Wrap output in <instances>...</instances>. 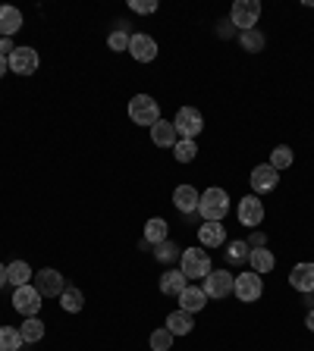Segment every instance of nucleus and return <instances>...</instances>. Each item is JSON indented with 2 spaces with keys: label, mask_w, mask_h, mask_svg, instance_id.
Masks as SVG:
<instances>
[{
  "label": "nucleus",
  "mask_w": 314,
  "mask_h": 351,
  "mask_svg": "<svg viewBox=\"0 0 314 351\" xmlns=\"http://www.w3.org/2000/svg\"><path fill=\"white\" fill-rule=\"evenodd\" d=\"M198 213L205 217V223H220V219L229 213V195L223 189H208L201 191V201H198Z\"/></svg>",
  "instance_id": "1"
},
{
  "label": "nucleus",
  "mask_w": 314,
  "mask_h": 351,
  "mask_svg": "<svg viewBox=\"0 0 314 351\" xmlns=\"http://www.w3.org/2000/svg\"><path fill=\"white\" fill-rule=\"evenodd\" d=\"M129 119L135 125H157L161 123V107H157V101H154L151 95H135L129 101Z\"/></svg>",
  "instance_id": "2"
},
{
  "label": "nucleus",
  "mask_w": 314,
  "mask_h": 351,
  "mask_svg": "<svg viewBox=\"0 0 314 351\" xmlns=\"http://www.w3.org/2000/svg\"><path fill=\"white\" fill-rule=\"evenodd\" d=\"M179 263H183L186 279H205L211 273V254L205 248H186L179 254Z\"/></svg>",
  "instance_id": "3"
},
{
  "label": "nucleus",
  "mask_w": 314,
  "mask_h": 351,
  "mask_svg": "<svg viewBox=\"0 0 314 351\" xmlns=\"http://www.w3.org/2000/svg\"><path fill=\"white\" fill-rule=\"evenodd\" d=\"M229 19L242 32H251L258 25V19H261V3L258 0H236L233 10H229Z\"/></svg>",
  "instance_id": "4"
},
{
  "label": "nucleus",
  "mask_w": 314,
  "mask_h": 351,
  "mask_svg": "<svg viewBox=\"0 0 314 351\" xmlns=\"http://www.w3.org/2000/svg\"><path fill=\"white\" fill-rule=\"evenodd\" d=\"M233 282H236V276L229 270H211L205 276V295L208 298H214V301H220V298H227V295H233Z\"/></svg>",
  "instance_id": "5"
},
{
  "label": "nucleus",
  "mask_w": 314,
  "mask_h": 351,
  "mask_svg": "<svg viewBox=\"0 0 314 351\" xmlns=\"http://www.w3.org/2000/svg\"><path fill=\"white\" fill-rule=\"evenodd\" d=\"M41 292H38L35 285H19V289H16L13 292V307L16 311H19L22 317H38V311H41Z\"/></svg>",
  "instance_id": "6"
},
{
  "label": "nucleus",
  "mask_w": 314,
  "mask_h": 351,
  "mask_svg": "<svg viewBox=\"0 0 314 351\" xmlns=\"http://www.w3.org/2000/svg\"><path fill=\"white\" fill-rule=\"evenodd\" d=\"M173 125H176V132H179L183 138H192V141H195L198 135H201V129H205V119H201V113H198L195 107H179V113H176Z\"/></svg>",
  "instance_id": "7"
},
{
  "label": "nucleus",
  "mask_w": 314,
  "mask_h": 351,
  "mask_svg": "<svg viewBox=\"0 0 314 351\" xmlns=\"http://www.w3.org/2000/svg\"><path fill=\"white\" fill-rule=\"evenodd\" d=\"M233 295L239 301H245V304H251V301H258L264 295V282L258 273H239L233 282Z\"/></svg>",
  "instance_id": "8"
},
{
  "label": "nucleus",
  "mask_w": 314,
  "mask_h": 351,
  "mask_svg": "<svg viewBox=\"0 0 314 351\" xmlns=\"http://www.w3.org/2000/svg\"><path fill=\"white\" fill-rule=\"evenodd\" d=\"M35 289L41 292V298H60L66 289V279L60 276L57 270H51V267H44V270L35 273Z\"/></svg>",
  "instance_id": "9"
},
{
  "label": "nucleus",
  "mask_w": 314,
  "mask_h": 351,
  "mask_svg": "<svg viewBox=\"0 0 314 351\" xmlns=\"http://www.w3.org/2000/svg\"><path fill=\"white\" fill-rule=\"evenodd\" d=\"M10 73H16V75H32L38 69V51H32V47H16L13 53H10Z\"/></svg>",
  "instance_id": "10"
},
{
  "label": "nucleus",
  "mask_w": 314,
  "mask_h": 351,
  "mask_svg": "<svg viewBox=\"0 0 314 351\" xmlns=\"http://www.w3.org/2000/svg\"><path fill=\"white\" fill-rule=\"evenodd\" d=\"M239 223L242 226H249V229H258L261 226V219H264V204L258 201V195H245L239 201Z\"/></svg>",
  "instance_id": "11"
},
{
  "label": "nucleus",
  "mask_w": 314,
  "mask_h": 351,
  "mask_svg": "<svg viewBox=\"0 0 314 351\" xmlns=\"http://www.w3.org/2000/svg\"><path fill=\"white\" fill-rule=\"evenodd\" d=\"M129 53H132V60H139V63H151V60H157V41H154L151 35H132Z\"/></svg>",
  "instance_id": "12"
},
{
  "label": "nucleus",
  "mask_w": 314,
  "mask_h": 351,
  "mask_svg": "<svg viewBox=\"0 0 314 351\" xmlns=\"http://www.w3.org/2000/svg\"><path fill=\"white\" fill-rule=\"evenodd\" d=\"M280 182V173L271 167V163H261V167L251 169V189L255 195H264V191H273Z\"/></svg>",
  "instance_id": "13"
},
{
  "label": "nucleus",
  "mask_w": 314,
  "mask_h": 351,
  "mask_svg": "<svg viewBox=\"0 0 314 351\" xmlns=\"http://www.w3.org/2000/svg\"><path fill=\"white\" fill-rule=\"evenodd\" d=\"M289 285H293L295 292L311 295L314 292V263H295L293 273H289Z\"/></svg>",
  "instance_id": "14"
},
{
  "label": "nucleus",
  "mask_w": 314,
  "mask_h": 351,
  "mask_svg": "<svg viewBox=\"0 0 314 351\" xmlns=\"http://www.w3.org/2000/svg\"><path fill=\"white\" fill-rule=\"evenodd\" d=\"M198 201H201V195H198L192 185H179V189L173 191V207L179 213H195L198 210Z\"/></svg>",
  "instance_id": "15"
},
{
  "label": "nucleus",
  "mask_w": 314,
  "mask_h": 351,
  "mask_svg": "<svg viewBox=\"0 0 314 351\" xmlns=\"http://www.w3.org/2000/svg\"><path fill=\"white\" fill-rule=\"evenodd\" d=\"M198 241H201L205 248H220V245L227 241L223 223H205V226H198Z\"/></svg>",
  "instance_id": "16"
},
{
  "label": "nucleus",
  "mask_w": 314,
  "mask_h": 351,
  "mask_svg": "<svg viewBox=\"0 0 314 351\" xmlns=\"http://www.w3.org/2000/svg\"><path fill=\"white\" fill-rule=\"evenodd\" d=\"M205 304H208L205 289H198V285H186L183 295H179V307H183V311H189V314H198Z\"/></svg>",
  "instance_id": "17"
},
{
  "label": "nucleus",
  "mask_w": 314,
  "mask_h": 351,
  "mask_svg": "<svg viewBox=\"0 0 314 351\" xmlns=\"http://www.w3.org/2000/svg\"><path fill=\"white\" fill-rule=\"evenodd\" d=\"M22 29V13L16 7H0V38H13Z\"/></svg>",
  "instance_id": "18"
},
{
  "label": "nucleus",
  "mask_w": 314,
  "mask_h": 351,
  "mask_svg": "<svg viewBox=\"0 0 314 351\" xmlns=\"http://www.w3.org/2000/svg\"><path fill=\"white\" fill-rule=\"evenodd\" d=\"M151 141L157 147H173L176 141H179V132H176L173 123H167V119H161L157 125H151Z\"/></svg>",
  "instance_id": "19"
},
{
  "label": "nucleus",
  "mask_w": 314,
  "mask_h": 351,
  "mask_svg": "<svg viewBox=\"0 0 314 351\" xmlns=\"http://www.w3.org/2000/svg\"><path fill=\"white\" fill-rule=\"evenodd\" d=\"M167 329L173 332V336H189L192 329H195V320H192L189 311L179 307V311H173V314L167 317Z\"/></svg>",
  "instance_id": "20"
},
{
  "label": "nucleus",
  "mask_w": 314,
  "mask_h": 351,
  "mask_svg": "<svg viewBox=\"0 0 314 351\" xmlns=\"http://www.w3.org/2000/svg\"><path fill=\"white\" fill-rule=\"evenodd\" d=\"M249 263H251V273H271L273 267H277V257L271 254L267 248H251V254H249Z\"/></svg>",
  "instance_id": "21"
},
{
  "label": "nucleus",
  "mask_w": 314,
  "mask_h": 351,
  "mask_svg": "<svg viewBox=\"0 0 314 351\" xmlns=\"http://www.w3.org/2000/svg\"><path fill=\"white\" fill-rule=\"evenodd\" d=\"M186 285H189V279L183 276V270H167L161 276V292L164 295H176V298H179Z\"/></svg>",
  "instance_id": "22"
},
{
  "label": "nucleus",
  "mask_w": 314,
  "mask_h": 351,
  "mask_svg": "<svg viewBox=\"0 0 314 351\" xmlns=\"http://www.w3.org/2000/svg\"><path fill=\"white\" fill-rule=\"evenodd\" d=\"M7 282L16 285V289H19V285H29L32 282V267L25 261H13L7 267Z\"/></svg>",
  "instance_id": "23"
},
{
  "label": "nucleus",
  "mask_w": 314,
  "mask_h": 351,
  "mask_svg": "<svg viewBox=\"0 0 314 351\" xmlns=\"http://www.w3.org/2000/svg\"><path fill=\"white\" fill-rule=\"evenodd\" d=\"M145 241L148 245H161V241H167V219H161V217H154V219H148L145 223Z\"/></svg>",
  "instance_id": "24"
},
{
  "label": "nucleus",
  "mask_w": 314,
  "mask_h": 351,
  "mask_svg": "<svg viewBox=\"0 0 314 351\" xmlns=\"http://www.w3.org/2000/svg\"><path fill=\"white\" fill-rule=\"evenodd\" d=\"M82 304H85V295H82V289L66 285L63 295H60V307H63V311H69V314H79Z\"/></svg>",
  "instance_id": "25"
},
{
  "label": "nucleus",
  "mask_w": 314,
  "mask_h": 351,
  "mask_svg": "<svg viewBox=\"0 0 314 351\" xmlns=\"http://www.w3.org/2000/svg\"><path fill=\"white\" fill-rule=\"evenodd\" d=\"M22 332V342H41L44 339V323L38 317H25V323L19 326Z\"/></svg>",
  "instance_id": "26"
},
{
  "label": "nucleus",
  "mask_w": 314,
  "mask_h": 351,
  "mask_svg": "<svg viewBox=\"0 0 314 351\" xmlns=\"http://www.w3.org/2000/svg\"><path fill=\"white\" fill-rule=\"evenodd\" d=\"M22 332L16 326H0V351H19Z\"/></svg>",
  "instance_id": "27"
},
{
  "label": "nucleus",
  "mask_w": 314,
  "mask_h": 351,
  "mask_svg": "<svg viewBox=\"0 0 314 351\" xmlns=\"http://www.w3.org/2000/svg\"><path fill=\"white\" fill-rule=\"evenodd\" d=\"M195 154H198V145L192 138H179L173 145V157L179 163H192V160H195Z\"/></svg>",
  "instance_id": "28"
},
{
  "label": "nucleus",
  "mask_w": 314,
  "mask_h": 351,
  "mask_svg": "<svg viewBox=\"0 0 314 351\" xmlns=\"http://www.w3.org/2000/svg\"><path fill=\"white\" fill-rule=\"evenodd\" d=\"M271 167L277 169H289L293 167V147H286V145H280V147H273L271 151Z\"/></svg>",
  "instance_id": "29"
},
{
  "label": "nucleus",
  "mask_w": 314,
  "mask_h": 351,
  "mask_svg": "<svg viewBox=\"0 0 314 351\" xmlns=\"http://www.w3.org/2000/svg\"><path fill=\"white\" fill-rule=\"evenodd\" d=\"M249 254H251L249 241H229L227 245V261L229 263H245L249 261Z\"/></svg>",
  "instance_id": "30"
},
{
  "label": "nucleus",
  "mask_w": 314,
  "mask_h": 351,
  "mask_svg": "<svg viewBox=\"0 0 314 351\" xmlns=\"http://www.w3.org/2000/svg\"><path fill=\"white\" fill-rule=\"evenodd\" d=\"M170 345H173V332H170L167 326L154 329L151 332V351H170Z\"/></svg>",
  "instance_id": "31"
},
{
  "label": "nucleus",
  "mask_w": 314,
  "mask_h": 351,
  "mask_svg": "<svg viewBox=\"0 0 314 351\" xmlns=\"http://www.w3.org/2000/svg\"><path fill=\"white\" fill-rule=\"evenodd\" d=\"M179 254H183V251L176 248L173 241H161V245H157V261L161 263H173V261H179Z\"/></svg>",
  "instance_id": "32"
},
{
  "label": "nucleus",
  "mask_w": 314,
  "mask_h": 351,
  "mask_svg": "<svg viewBox=\"0 0 314 351\" xmlns=\"http://www.w3.org/2000/svg\"><path fill=\"white\" fill-rule=\"evenodd\" d=\"M242 47L245 51H251V53H258L264 47V35L258 29H251V32H242Z\"/></svg>",
  "instance_id": "33"
},
{
  "label": "nucleus",
  "mask_w": 314,
  "mask_h": 351,
  "mask_svg": "<svg viewBox=\"0 0 314 351\" xmlns=\"http://www.w3.org/2000/svg\"><path fill=\"white\" fill-rule=\"evenodd\" d=\"M129 38H132V35H126V32H123V29H117V32H110V38H107V44H110V51H117V53L129 51Z\"/></svg>",
  "instance_id": "34"
},
{
  "label": "nucleus",
  "mask_w": 314,
  "mask_h": 351,
  "mask_svg": "<svg viewBox=\"0 0 314 351\" xmlns=\"http://www.w3.org/2000/svg\"><path fill=\"white\" fill-rule=\"evenodd\" d=\"M129 7L132 13L148 16V13H157V0H129Z\"/></svg>",
  "instance_id": "35"
},
{
  "label": "nucleus",
  "mask_w": 314,
  "mask_h": 351,
  "mask_svg": "<svg viewBox=\"0 0 314 351\" xmlns=\"http://www.w3.org/2000/svg\"><path fill=\"white\" fill-rule=\"evenodd\" d=\"M7 51H10V53L16 51V47H13V38H0V53L7 57Z\"/></svg>",
  "instance_id": "36"
},
{
  "label": "nucleus",
  "mask_w": 314,
  "mask_h": 351,
  "mask_svg": "<svg viewBox=\"0 0 314 351\" xmlns=\"http://www.w3.org/2000/svg\"><path fill=\"white\" fill-rule=\"evenodd\" d=\"M7 69H10V60L3 57V53H0V79H3V75H7Z\"/></svg>",
  "instance_id": "37"
},
{
  "label": "nucleus",
  "mask_w": 314,
  "mask_h": 351,
  "mask_svg": "<svg viewBox=\"0 0 314 351\" xmlns=\"http://www.w3.org/2000/svg\"><path fill=\"white\" fill-rule=\"evenodd\" d=\"M3 285H7V267L0 263V289H3Z\"/></svg>",
  "instance_id": "38"
},
{
  "label": "nucleus",
  "mask_w": 314,
  "mask_h": 351,
  "mask_svg": "<svg viewBox=\"0 0 314 351\" xmlns=\"http://www.w3.org/2000/svg\"><path fill=\"white\" fill-rule=\"evenodd\" d=\"M305 326L314 332V311H308V317H305Z\"/></svg>",
  "instance_id": "39"
}]
</instances>
